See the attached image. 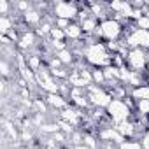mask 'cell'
I'll return each instance as SVG.
<instances>
[{
  "instance_id": "cell-20",
  "label": "cell",
  "mask_w": 149,
  "mask_h": 149,
  "mask_svg": "<svg viewBox=\"0 0 149 149\" xmlns=\"http://www.w3.org/2000/svg\"><path fill=\"white\" fill-rule=\"evenodd\" d=\"M119 149H142L140 146V140H135V139H126L119 144Z\"/></svg>"
},
{
  "instance_id": "cell-6",
  "label": "cell",
  "mask_w": 149,
  "mask_h": 149,
  "mask_svg": "<svg viewBox=\"0 0 149 149\" xmlns=\"http://www.w3.org/2000/svg\"><path fill=\"white\" fill-rule=\"evenodd\" d=\"M51 14L54 19H67V21H77L79 16V7L74 2H56L53 4Z\"/></svg>"
},
{
  "instance_id": "cell-7",
  "label": "cell",
  "mask_w": 149,
  "mask_h": 149,
  "mask_svg": "<svg viewBox=\"0 0 149 149\" xmlns=\"http://www.w3.org/2000/svg\"><path fill=\"white\" fill-rule=\"evenodd\" d=\"M125 61H126V65H128L130 70L139 72V74H144L146 72V67L149 63L147 61V56H146V49H140V47L128 49Z\"/></svg>"
},
{
  "instance_id": "cell-4",
  "label": "cell",
  "mask_w": 149,
  "mask_h": 149,
  "mask_svg": "<svg viewBox=\"0 0 149 149\" xmlns=\"http://www.w3.org/2000/svg\"><path fill=\"white\" fill-rule=\"evenodd\" d=\"M105 112H107L109 119H111L114 125H119V123H123V121L132 119V112H133V111L126 105L125 100H112L111 105L105 109Z\"/></svg>"
},
{
  "instance_id": "cell-11",
  "label": "cell",
  "mask_w": 149,
  "mask_h": 149,
  "mask_svg": "<svg viewBox=\"0 0 149 149\" xmlns=\"http://www.w3.org/2000/svg\"><path fill=\"white\" fill-rule=\"evenodd\" d=\"M65 35H67V40H83L86 35H84V32H83V26H81V23H77V21H72L70 25H68V28L65 30Z\"/></svg>"
},
{
  "instance_id": "cell-13",
  "label": "cell",
  "mask_w": 149,
  "mask_h": 149,
  "mask_svg": "<svg viewBox=\"0 0 149 149\" xmlns=\"http://www.w3.org/2000/svg\"><path fill=\"white\" fill-rule=\"evenodd\" d=\"M25 61H26V67L30 68V70H33V72H37V70H40V67L44 65V60H42V56L40 54H26L25 56Z\"/></svg>"
},
{
  "instance_id": "cell-9",
  "label": "cell",
  "mask_w": 149,
  "mask_h": 149,
  "mask_svg": "<svg viewBox=\"0 0 149 149\" xmlns=\"http://www.w3.org/2000/svg\"><path fill=\"white\" fill-rule=\"evenodd\" d=\"M37 46V33L35 32H32V30H23L21 32V39H19V42H18V47L19 49H23V51H30V49H33Z\"/></svg>"
},
{
  "instance_id": "cell-21",
  "label": "cell",
  "mask_w": 149,
  "mask_h": 149,
  "mask_svg": "<svg viewBox=\"0 0 149 149\" xmlns=\"http://www.w3.org/2000/svg\"><path fill=\"white\" fill-rule=\"evenodd\" d=\"M40 132L54 135V133L60 132V126H58V123H46V125H40Z\"/></svg>"
},
{
  "instance_id": "cell-25",
  "label": "cell",
  "mask_w": 149,
  "mask_h": 149,
  "mask_svg": "<svg viewBox=\"0 0 149 149\" xmlns=\"http://www.w3.org/2000/svg\"><path fill=\"white\" fill-rule=\"evenodd\" d=\"M9 9H11V4L7 2V0H0V14L9 16Z\"/></svg>"
},
{
  "instance_id": "cell-18",
  "label": "cell",
  "mask_w": 149,
  "mask_h": 149,
  "mask_svg": "<svg viewBox=\"0 0 149 149\" xmlns=\"http://www.w3.org/2000/svg\"><path fill=\"white\" fill-rule=\"evenodd\" d=\"M135 111L137 114L142 118V116H149V100H139L135 104Z\"/></svg>"
},
{
  "instance_id": "cell-1",
  "label": "cell",
  "mask_w": 149,
  "mask_h": 149,
  "mask_svg": "<svg viewBox=\"0 0 149 149\" xmlns=\"http://www.w3.org/2000/svg\"><path fill=\"white\" fill-rule=\"evenodd\" d=\"M84 40H90L88 37H84ZM83 56L84 60L93 67V68H105L109 65H112V54L109 53L105 42L98 40L97 37L90 42H84L83 46Z\"/></svg>"
},
{
  "instance_id": "cell-24",
  "label": "cell",
  "mask_w": 149,
  "mask_h": 149,
  "mask_svg": "<svg viewBox=\"0 0 149 149\" xmlns=\"http://www.w3.org/2000/svg\"><path fill=\"white\" fill-rule=\"evenodd\" d=\"M140 146H142V149H149V128H146V132H142V135H140Z\"/></svg>"
},
{
  "instance_id": "cell-22",
  "label": "cell",
  "mask_w": 149,
  "mask_h": 149,
  "mask_svg": "<svg viewBox=\"0 0 149 149\" xmlns=\"http://www.w3.org/2000/svg\"><path fill=\"white\" fill-rule=\"evenodd\" d=\"M83 144H86V146H88V147H91V149H98V142H97V139H95L91 133H84Z\"/></svg>"
},
{
  "instance_id": "cell-19",
  "label": "cell",
  "mask_w": 149,
  "mask_h": 149,
  "mask_svg": "<svg viewBox=\"0 0 149 149\" xmlns=\"http://www.w3.org/2000/svg\"><path fill=\"white\" fill-rule=\"evenodd\" d=\"M49 40H51V42H58V40H67L65 30H60V28L53 26V30H51V33H49Z\"/></svg>"
},
{
  "instance_id": "cell-8",
  "label": "cell",
  "mask_w": 149,
  "mask_h": 149,
  "mask_svg": "<svg viewBox=\"0 0 149 149\" xmlns=\"http://www.w3.org/2000/svg\"><path fill=\"white\" fill-rule=\"evenodd\" d=\"M98 139L102 142H116V144H121L123 140H126L114 126H105L98 132Z\"/></svg>"
},
{
  "instance_id": "cell-14",
  "label": "cell",
  "mask_w": 149,
  "mask_h": 149,
  "mask_svg": "<svg viewBox=\"0 0 149 149\" xmlns=\"http://www.w3.org/2000/svg\"><path fill=\"white\" fill-rule=\"evenodd\" d=\"M130 97L135 102H139V100H149V84H142L139 88L130 90Z\"/></svg>"
},
{
  "instance_id": "cell-23",
  "label": "cell",
  "mask_w": 149,
  "mask_h": 149,
  "mask_svg": "<svg viewBox=\"0 0 149 149\" xmlns=\"http://www.w3.org/2000/svg\"><path fill=\"white\" fill-rule=\"evenodd\" d=\"M0 68H2V76H4V79H7L9 76H11V65H9V61L4 58L2 60V63H0Z\"/></svg>"
},
{
  "instance_id": "cell-5",
  "label": "cell",
  "mask_w": 149,
  "mask_h": 149,
  "mask_svg": "<svg viewBox=\"0 0 149 149\" xmlns=\"http://www.w3.org/2000/svg\"><path fill=\"white\" fill-rule=\"evenodd\" d=\"M123 44L128 47V49H133V47H140V49H149V30H140L137 26H133L126 35H125V40Z\"/></svg>"
},
{
  "instance_id": "cell-3",
  "label": "cell",
  "mask_w": 149,
  "mask_h": 149,
  "mask_svg": "<svg viewBox=\"0 0 149 149\" xmlns=\"http://www.w3.org/2000/svg\"><path fill=\"white\" fill-rule=\"evenodd\" d=\"M86 95L90 98V104L91 107L95 109H107L112 102V97L109 95V91L102 86H97V84H91L86 88Z\"/></svg>"
},
{
  "instance_id": "cell-12",
  "label": "cell",
  "mask_w": 149,
  "mask_h": 149,
  "mask_svg": "<svg viewBox=\"0 0 149 149\" xmlns=\"http://www.w3.org/2000/svg\"><path fill=\"white\" fill-rule=\"evenodd\" d=\"M23 21L26 23V25H30V26H40L42 25V13L39 11V9H35V7H32L30 11H26L25 14H23Z\"/></svg>"
},
{
  "instance_id": "cell-26",
  "label": "cell",
  "mask_w": 149,
  "mask_h": 149,
  "mask_svg": "<svg viewBox=\"0 0 149 149\" xmlns=\"http://www.w3.org/2000/svg\"><path fill=\"white\" fill-rule=\"evenodd\" d=\"M65 137H67V135H65L63 132H58V133L53 135V142H54V144H63V142H65Z\"/></svg>"
},
{
  "instance_id": "cell-10",
  "label": "cell",
  "mask_w": 149,
  "mask_h": 149,
  "mask_svg": "<svg viewBox=\"0 0 149 149\" xmlns=\"http://www.w3.org/2000/svg\"><path fill=\"white\" fill-rule=\"evenodd\" d=\"M46 104L53 109L63 111L65 107H68V98H65L61 93H49V95H46Z\"/></svg>"
},
{
  "instance_id": "cell-27",
  "label": "cell",
  "mask_w": 149,
  "mask_h": 149,
  "mask_svg": "<svg viewBox=\"0 0 149 149\" xmlns=\"http://www.w3.org/2000/svg\"><path fill=\"white\" fill-rule=\"evenodd\" d=\"M6 130H9V133H11V137H13V139H16V137H18V132H16V128H13V125H11V123H7Z\"/></svg>"
},
{
  "instance_id": "cell-17",
  "label": "cell",
  "mask_w": 149,
  "mask_h": 149,
  "mask_svg": "<svg viewBox=\"0 0 149 149\" xmlns=\"http://www.w3.org/2000/svg\"><path fill=\"white\" fill-rule=\"evenodd\" d=\"M91 77H93V84L105 88V84H107V79H105L104 68H93V70H91Z\"/></svg>"
},
{
  "instance_id": "cell-16",
  "label": "cell",
  "mask_w": 149,
  "mask_h": 149,
  "mask_svg": "<svg viewBox=\"0 0 149 149\" xmlns=\"http://www.w3.org/2000/svg\"><path fill=\"white\" fill-rule=\"evenodd\" d=\"M11 30H14V19L11 16H0V33L7 35Z\"/></svg>"
},
{
  "instance_id": "cell-29",
  "label": "cell",
  "mask_w": 149,
  "mask_h": 149,
  "mask_svg": "<svg viewBox=\"0 0 149 149\" xmlns=\"http://www.w3.org/2000/svg\"><path fill=\"white\" fill-rule=\"evenodd\" d=\"M4 149H6V147H4Z\"/></svg>"
},
{
  "instance_id": "cell-15",
  "label": "cell",
  "mask_w": 149,
  "mask_h": 149,
  "mask_svg": "<svg viewBox=\"0 0 149 149\" xmlns=\"http://www.w3.org/2000/svg\"><path fill=\"white\" fill-rule=\"evenodd\" d=\"M54 56H56L65 67H70L74 61H76V58H74V53H72L70 47H68V49H63V51H60V53H54Z\"/></svg>"
},
{
  "instance_id": "cell-28",
  "label": "cell",
  "mask_w": 149,
  "mask_h": 149,
  "mask_svg": "<svg viewBox=\"0 0 149 149\" xmlns=\"http://www.w3.org/2000/svg\"><path fill=\"white\" fill-rule=\"evenodd\" d=\"M74 149H91V147H88L86 144H77V146H74Z\"/></svg>"
},
{
  "instance_id": "cell-2",
  "label": "cell",
  "mask_w": 149,
  "mask_h": 149,
  "mask_svg": "<svg viewBox=\"0 0 149 149\" xmlns=\"http://www.w3.org/2000/svg\"><path fill=\"white\" fill-rule=\"evenodd\" d=\"M123 23L114 18H105L100 21L98 30L95 32V37L102 42H119L123 35Z\"/></svg>"
}]
</instances>
